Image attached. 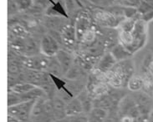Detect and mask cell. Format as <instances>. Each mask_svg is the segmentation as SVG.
Instances as JSON below:
<instances>
[{
	"label": "cell",
	"mask_w": 153,
	"mask_h": 122,
	"mask_svg": "<svg viewBox=\"0 0 153 122\" xmlns=\"http://www.w3.org/2000/svg\"><path fill=\"white\" fill-rule=\"evenodd\" d=\"M37 100H29L19 103L16 106L8 107V113L9 115H12L20 121H28L32 115L33 106L36 103Z\"/></svg>",
	"instance_id": "cell-1"
},
{
	"label": "cell",
	"mask_w": 153,
	"mask_h": 122,
	"mask_svg": "<svg viewBox=\"0 0 153 122\" xmlns=\"http://www.w3.org/2000/svg\"><path fill=\"white\" fill-rule=\"evenodd\" d=\"M50 58L42 55L29 56L23 61V65L29 70L33 71H45L48 70L50 65Z\"/></svg>",
	"instance_id": "cell-2"
},
{
	"label": "cell",
	"mask_w": 153,
	"mask_h": 122,
	"mask_svg": "<svg viewBox=\"0 0 153 122\" xmlns=\"http://www.w3.org/2000/svg\"><path fill=\"white\" fill-rule=\"evenodd\" d=\"M40 51L42 54L49 58L55 56L59 51L58 41L50 34H46L42 38L40 42Z\"/></svg>",
	"instance_id": "cell-3"
},
{
	"label": "cell",
	"mask_w": 153,
	"mask_h": 122,
	"mask_svg": "<svg viewBox=\"0 0 153 122\" xmlns=\"http://www.w3.org/2000/svg\"><path fill=\"white\" fill-rule=\"evenodd\" d=\"M146 24L147 23L139 19L136 22L135 27L131 31L138 50L141 49L146 43V39H147V25Z\"/></svg>",
	"instance_id": "cell-4"
},
{
	"label": "cell",
	"mask_w": 153,
	"mask_h": 122,
	"mask_svg": "<svg viewBox=\"0 0 153 122\" xmlns=\"http://www.w3.org/2000/svg\"><path fill=\"white\" fill-rule=\"evenodd\" d=\"M94 16L97 23L105 27H118L121 22L119 19V17L115 16L113 13L106 11H96L94 13Z\"/></svg>",
	"instance_id": "cell-5"
},
{
	"label": "cell",
	"mask_w": 153,
	"mask_h": 122,
	"mask_svg": "<svg viewBox=\"0 0 153 122\" xmlns=\"http://www.w3.org/2000/svg\"><path fill=\"white\" fill-rule=\"evenodd\" d=\"M117 61L111 52L105 54L97 63L96 69L101 73H108L115 67Z\"/></svg>",
	"instance_id": "cell-6"
},
{
	"label": "cell",
	"mask_w": 153,
	"mask_h": 122,
	"mask_svg": "<svg viewBox=\"0 0 153 122\" xmlns=\"http://www.w3.org/2000/svg\"><path fill=\"white\" fill-rule=\"evenodd\" d=\"M62 41L65 45L71 47L75 43V41L77 40V37H76V29L75 26L72 25H68L65 26L62 29Z\"/></svg>",
	"instance_id": "cell-7"
},
{
	"label": "cell",
	"mask_w": 153,
	"mask_h": 122,
	"mask_svg": "<svg viewBox=\"0 0 153 122\" xmlns=\"http://www.w3.org/2000/svg\"><path fill=\"white\" fill-rule=\"evenodd\" d=\"M65 112H66V115L70 117L81 115L85 112L82 103L79 100L78 97H74L70 101L67 102Z\"/></svg>",
	"instance_id": "cell-8"
},
{
	"label": "cell",
	"mask_w": 153,
	"mask_h": 122,
	"mask_svg": "<svg viewBox=\"0 0 153 122\" xmlns=\"http://www.w3.org/2000/svg\"><path fill=\"white\" fill-rule=\"evenodd\" d=\"M55 59L60 65L64 74H65L73 66V60L70 55V54H68L65 51L59 50L55 55Z\"/></svg>",
	"instance_id": "cell-9"
},
{
	"label": "cell",
	"mask_w": 153,
	"mask_h": 122,
	"mask_svg": "<svg viewBox=\"0 0 153 122\" xmlns=\"http://www.w3.org/2000/svg\"><path fill=\"white\" fill-rule=\"evenodd\" d=\"M75 29H76V37L77 40H82L83 35L89 29H91V23L89 19L85 16H80L77 19L75 22Z\"/></svg>",
	"instance_id": "cell-10"
},
{
	"label": "cell",
	"mask_w": 153,
	"mask_h": 122,
	"mask_svg": "<svg viewBox=\"0 0 153 122\" xmlns=\"http://www.w3.org/2000/svg\"><path fill=\"white\" fill-rule=\"evenodd\" d=\"M110 52L111 53V54L114 56L117 62L126 60L133 55L132 54L126 49L123 45H120V43L115 45Z\"/></svg>",
	"instance_id": "cell-11"
},
{
	"label": "cell",
	"mask_w": 153,
	"mask_h": 122,
	"mask_svg": "<svg viewBox=\"0 0 153 122\" xmlns=\"http://www.w3.org/2000/svg\"><path fill=\"white\" fill-rule=\"evenodd\" d=\"M46 13L48 15H54V16H63L68 18L65 8L64 7V5L61 3L60 0L55 1L54 4H50L49 8L46 10Z\"/></svg>",
	"instance_id": "cell-12"
},
{
	"label": "cell",
	"mask_w": 153,
	"mask_h": 122,
	"mask_svg": "<svg viewBox=\"0 0 153 122\" xmlns=\"http://www.w3.org/2000/svg\"><path fill=\"white\" fill-rule=\"evenodd\" d=\"M36 87H38V86L33 85V84H31V83H29V82L21 81L18 82L15 85H13L11 87L10 90H12V91L19 94H23L27 93L30 90H32Z\"/></svg>",
	"instance_id": "cell-13"
},
{
	"label": "cell",
	"mask_w": 153,
	"mask_h": 122,
	"mask_svg": "<svg viewBox=\"0 0 153 122\" xmlns=\"http://www.w3.org/2000/svg\"><path fill=\"white\" fill-rule=\"evenodd\" d=\"M91 94L87 93L86 91H81L80 94L79 95V100L82 103L83 108L85 112H91L93 108V100H91Z\"/></svg>",
	"instance_id": "cell-14"
},
{
	"label": "cell",
	"mask_w": 153,
	"mask_h": 122,
	"mask_svg": "<svg viewBox=\"0 0 153 122\" xmlns=\"http://www.w3.org/2000/svg\"><path fill=\"white\" fill-rule=\"evenodd\" d=\"M136 105H137V103L135 102V100H133L132 99L126 96V97L123 98L121 101H120L119 108H120V111L122 112V114L124 115H126L129 112V110Z\"/></svg>",
	"instance_id": "cell-15"
},
{
	"label": "cell",
	"mask_w": 153,
	"mask_h": 122,
	"mask_svg": "<svg viewBox=\"0 0 153 122\" xmlns=\"http://www.w3.org/2000/svg\"><path fill=\"white\" fill-rule=\"evenodd\" d=\"M143 80L140 77H131L127 83L129 90L131 91H138L143 87Z\"/></svg>",
	"instance_id": "cell-16"
},
{
	"label": "cell",
	"mask_w": 153,
	"mask_h": 122,
	"mask_svg": "<svg viewBox=\"0 0 153 122\" xmlns=\"http://www.w3.org/2000/svg\"><path fill=\"white\" fill-rule=\"evenodd\" d=\"M23 100L21 98L20 94L13 92L12 90H10V92H8V107L16 106L19 103H22Z\"/></svg>",
	"instance_id": "cell-17"
},
{
	"label": "cell",
	"mask_w": 153,
	"mask_h": 122,
	"mask_svg": "<svg viewBox=\"0 0 153 122\" xmlns=\"http://www.w3.org/2000/svg\"><path fill=\"white\" fill-rule=\"evenodd\" d=\"M90 115L101 119V120H105L108 116V110H105L103 108H100V107H93L90 112Z\"/></svg>",
	"instance_id": "cell-18"
},
{
	"label": "cell",
	"mask_w": 153,
	"mask_h": 122,
	"mask_svg": "<svg viewBox=\"0 0 153 122\" xmlns=\"http://www.w3.org/2000/svg\"><path fill=\"white\" fill-rule=\"evenodd\" d=\"M95 36H96V33H95V31L94 29H89L87 30L86 32L85 33V34L83 35L82 38V42H86V43H90V42H92L94 41V39H95Z\"/></svg>",
	"instance_id": "cell-19"
},
{
	"label": "cell",
	"mask_w": 153,
	"mask_h": 122,
	"mask_svg": "<svg viewBox=\"0 0 153 122\" xmlns=\"http://www.w3.org/2000/svg\"><path fill=\"white\" fill-rule=\"evenodd\" d=\"M79 75H80L79 70L77 67H75V66H72L70 70L65 74V76L71 80H75Z\"/></svg>",
	"instance_id": "cell-20"
},
{
	"label": "cell",
	"mask_w": 153,
	"mask_h": 122,
	"mask_svg": "<svg viewBox=\"0 0 153 122\" xmlns=\"http://www.w3.org/2000/svg\"><path fill=\"white\" fill-rule=\"evenodd\" d=\"M11 31L13 34L15 35H18V36H23L26 33V30L24 27H22L21 25H15L13 26L12 29H11Z\"/></svg>",
	"instance_id": "cell-21"
},
{
	"label": "cell",
	"mask_w": 153,
	"mask_h": 122,
	"mask_svg": "<svg viewBox=\"0 0 153 122\" xmlns=\"http://www.w3.org/2000/svg\"><path fill=\"white\" fill-rule=\"evenodd\" d=\"M18 7L20 9H26L30 7L32 0H16Z\"/></svg>",
	"instance_id": "cell-22"
},
{
	"label": "cell",
	"mask_w": 153,
	"mask_h": 122,
	"mask_svg": "<svg viewBox=\"0 0 153 122\" xmlns=\"http://www.w3.org/2000/svg\"><path fill=\"white\" fill-rule=\"evenodd\" d=\"M141 19H142L146 23H149V22L152 23L153 21V9L143 14H141Z\"/></svg>",
	"instance_id": "cell-23"
},
{
	"label": "cell",
	"mask_w": 153,
	"mask_h": 122,
	"mask_svg": "<svg viewBox=\"0 0 153 122\" xmlns=\"http://www.w3.org/2000/svg\"><path fill=\"white\" fill-rule=\"evenodd\" d=\"M81 115L71 116L70 122H88V117L85 115Z\"/></svg>",
	"instance_id": "cell-24"
},
{
	"label": "cell",
	"mask_w": 153,
	"mask_h": 122,
	"mask_svg": "<svg viewBox=\"0 0 153 122\" xmlns=\"http://www.w3.org/2000/svg\"><path fill=\"white\" fill-rule=\"evenodd\" d=\"M19 71V67L18 65H13V64L8 65V74H10V75L18 74Z\"/></svg>",
	"instance_id": "cell-25"
},
{
	"label": "cell",
	"mask_w": 153,
	"mask_h": 122,
	"mask_svg": "<svg viewBox=\"0 0 153 122\" xmlns=\"http://www.w3.org/2000/svg\"><path fill=\"white\" fill-rule=\"evenodd\" d=\"M88 122H105V120H101V119L96 118L92 115H90L88 117Z\"/></svg>",
	"instance_id": "cell-26"
},
{
	"label": "cell",
	"mask_w": 153,
	"mask_h": 122,
	"mask_svg": "<svg viewBox=\"0 0 153 122\" xmlns=\"http://www.w3.org/2000/svg\"><path fill=\"white\" fill-rule=\"evenodd\" d=\"M120 122H134V120L131 117H130L129 115H124L123 118L121 119Z\"/></svg>",
	"instance_id": "cell-27"
},
{
	"label": "cell",
	"mask_w": 153,
	"mask_h": 122,
	"mask_svg": "<svg viewBox=\"0 0 153 122\" xmlns=\"http://www.w3.org/2000/svg\"><path fill=\"white\" fill-rule=\"evenodd\" d=\"M8 122H21V121H19V120H18L17 118H15V117H13V116H12V115H8Z\"/></svg>",
	"instance_id": "cell-28"
},
{
	"label": "cell",
	"mask_w": 153,
	"mask_h": 122,
	"mask_svg": "<svg viewBox=\"0 0 153 122\" xmlns=\"http://www.w3.org/2000/svg\"><path fill=\"white\" fill-rule=\"evenodd\" d=\"M147 122H153V110L151 111V113H150L149 117H148V121Z\"/></svg>",
	"instance_id": "cell-29"
},
{
	"label": "cell",
	"mask_w": 153,
	"mask_h": 122,
	"mask_svg": "<svg viewBox=\"0 0 153 122\" xmlns=\"http://www.w3.org/2000/svg\"><path fill=\"white\" fill-rule=\"evenodd\" d=\"M90 2H91V3H93V4H99L100 3V1L101 0H89Z\"/></svg>",
	"instance_id": "cell-30"
},
{
	"label": "cell",
	"mask_w": 153,
	"mask_h": 122,
	"mask_svg": "<svg viewBox=\"0 0 153 122\" xmlns=\"http://www.w3.org/2000/svg\"><path fill=\"white\" fill-rule=\"evenodd\" d=\"M152 25H153V21H152Z\"/></svg>",
	"instance_id": "cell-31"
}]
</instances>
